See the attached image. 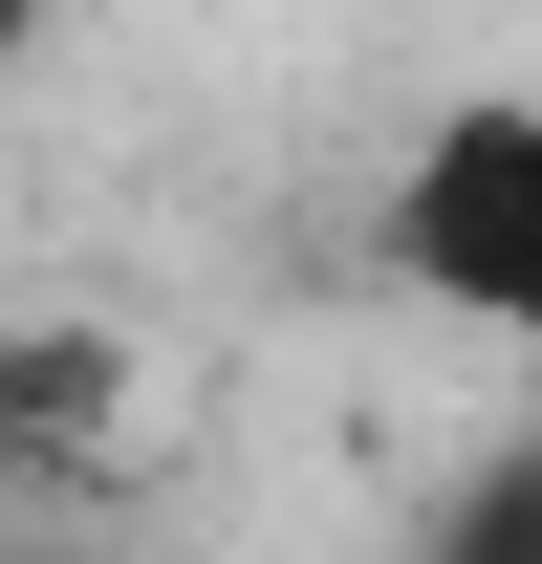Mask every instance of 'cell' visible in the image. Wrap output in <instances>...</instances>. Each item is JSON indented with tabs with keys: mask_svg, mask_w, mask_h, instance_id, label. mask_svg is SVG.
Wrapping results in <instances>:
<instances>
[{
	"mask_svg": "<svg viewBox=\"0 0 542 564\" xmlns=\"http://www.w3.org/2000/svg\"><path fill=\"white\" fill-rule=\"evenodd\" d=\"M369 282L456 348H542V87H434L369 174Z\"/></svg>",
	"mask_w": 542,
	"mask_h": 564,
	"instance_id": "6da1fadb",
	"label": "cell"
},
{
	"mask_svg": "<svg viewBox=\"0 0 542 564\" xmlns=\"http://www.w3.org/2000/svg\"><path fill=\"white\" fill-rule=\"evenodd\" d=\"M87 434H109V348L0 326V478H87Z\"/></svg>",
	"mask_w": 542,
	"mask_h": 564,
	"instance_id": "7a4b0ae2",
	"label": "cell"
},
{
	"mask_svg": "<svg viewBox=\"0 0 542 564\" xmlns=\"http://www.w3.org/2000/svg\"><path fill=\"white\" fill-rule=\"evenodd\" d=\"M412 564H542V456H477L456 499H434V543Z\"/></svg>",
	"mask_w": 542,
	"mask_h": 564,
	"instance_id": "3957f363",
	"label": "cell"
}]
</instances>
